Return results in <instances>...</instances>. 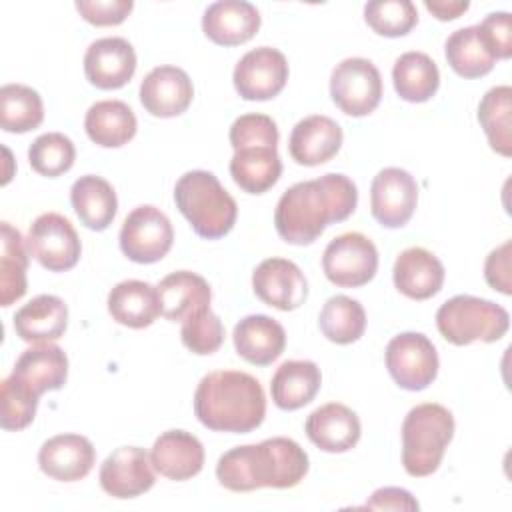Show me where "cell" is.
<instances>
[{
  "label": "cell",
  "instance_id": "obj_1",
  "mask_svg": "<svg viewBox=\"0 0 512 512\" xmlns=\"http://www.w3.org/2000/svg\"><path fill=\"white\" fill-rule=\"evenodd\" d=\"M358 204L356 184L344 174H324L290 186L274 210L278 236L296 246L312 244L328 224L346 220Z\"/></svg>",
  "mask_w": 512,
  "mask_h": 512
},
{
  "label": "cell",
  "instance_id": "obj_2",
  "mask_svg": "<svg viewBox=\"0 0 512 512\" xmlns=\"http://www.w3.org/2000/svg\"><path fill=\"white\" fill-rule=\"evenodd\" d=\"M308 472V454L292 438L276 436L224 452L216 464L218 482L232 492L294 488Z\"/></svg>",
  "mask_w": 512,
  "mask_h": 512
},
{
  "label": "cell",
  "instance_id": "obj_3",
  "mask_svg": "<svg viewBox=\"0 0 512 512\" xmlns=\"http://www.w3.org/2000/svg\"><path fill=\"white\" fill-rule=\"evenodd\" d=\"M194 414L214 432L248 434L266 416V396L254 376L240 370H216L198 382Z\"/></svg>",
  "mask_w": 512,
  "mask_h": 512
},
{
  "label": "cell",
  "instance_id": "obj_4",
  "mask_svg": "<svg viewBox=\"0 0 512 512\" xmlns=\"http://www.w3.org/2000/svg\"><path fill=\"white\" fill-rule=\"evenodd\" d=\"M230 176L248 194L268 192L282 174L278 156V128L266 114H242L230 126Z\"/></svg>",
  "mask_w": 512,
  "mask_h": 512
},
{
  "label": "cell",
  "instance_id": "obj_5",
  "mask_svg": "<svg viewBox=\"0 0 512 512\" xmlns=\"http://www.w3.org/2000/svg\"><path fill=\"white\" fill-rule=\"evenodd\" d=\"M174 202L200 238L218 240L236 224V200L208 170H190L180 176Z\"/></svg>",
  "mask_w": 512,
  "mask_h": 512
},
{
  "label": "cell",
  "instance_id": "obj_6",
  "mask_svg": "<svg viewBox=\"0 0 512 512\" xmlns=\"http://www.w3.org/2000/svg\"><path fill=\"white\" fill-rule=\"evenodd\" d=\"M454 436V416L442 404L414 406L402 422V464L414 476H430L438 470L444 450Z\"/></svg>",
  "mask_w": 512,
  "mask_h": 512
},
{
  "label": "cell",
  "instance_id": "obj_7",
  "mask_svg": "<svg viewBox=\"0 0 512 512\" xmlns=\"http://www.w3.org/2000/svg\"><path fill=\"white\" fill-rule=\"evenodd\" d=\"M438 332L456 346H466L476 340L496 342L510 328V316L492 300L458 294L446 300L436 312Z\"/></svg>",
  "mask_w": 512,
  "mask_h": 512
},
{
  "label": "cell",
  "instance_id": "obj_8",
  "mask_svg": "<svg viewBox=\"0 0 512 512\" xmlns=\"http://www.w3.org/2000/svg\"><path fill=\"white\" fill-rule=\"evenodd\" d=\"M326 278L340 288H358L368 284L378 270V250L374 242L360 232H344L330 240L322 254Z\"/></svg>",
  "mask_w": 512,
  "mask_h": 512
},
{
  "label": "cell",
  "instance_id": "obj_9",
  "mask_svg": "<svg viewBox=\"0 0 512 512\" xmlns=\"http://www.w3.org/2000/svg\"><path fill=\"white\" fill-rule=\"evenodd\" d=\"M172 242V224L156 206H138L122 222L120 250L132 262L154 264L170 252Z\"/></svg>",
  "mask_w": 512,
  "mask_h": 512
},
{
  "label": "cell",
  "instance_id": "obj_10",
  "mask_svg": "<svg viewBox=\"0 0 512 512\" xmlns=\"http://www.w3.org/2000/svg\"><path fill=\"white\" fill-rule=\"evenodd\" d=\"M386 368L392 380L404 390H424L438 374V352L428 336L402 332L386 346Z\"/></svg>",
  "mask_w": 512,
  "mask_h": 512
},
{
  "label": "cell",
  "instance_id": "obj_11",
  "mask_svg": "<svg viewBox=\"0 0 512 512\" xmlns=\"http://www.w3.org/2000/svg\"><path fill=\"white\" fill-rule=\"evenodd\" d=\"M330 96L348 116H366L382 98V76L366 58H346L332 70Z\"/></svg>",
  "mask_w": 512,
  "mask_h": 512
},
{
  "label": "cell",
  "instance_id": "obj_12",
  "mask_svg": "<svg viewBox=\"0 0 512 512\" xmlns=\"http://www.w3.org/2000/svg\"><path fill=\"white\" fill-rule=\"evenodd\" d=\"M26 246L38 264L50 272H66L74 268L82 252L74 226L58 212L40 214L30 224Z\"/></svg>",
  "mask_w": 512,
  "mask_h": 512
},
{
  "label": "cell",
  "instance_id": "obj_13",
  "mask_svg": "<svg viewBox=\"0 0 512 512\" xmlns=\"http://www.w3.org/2000/svg\"><path fill=\"white\" fill-rule=\"evenodd\" d=\"M418 204V184L402 168L380 170L370 186V210L384 228H402Z\"/></svg>",
  "mask_w": 512,
  "mask_h": 512
},
{
  "label": "cell",
  "instance_id": "obj_14",
  "mask_svg": "<svg viewBox=\"0 0 512 512\" xmlns=\"http://www.w3.org/2000/svg\"><path fill=\"white\" fill-rule=\"evenodd\" d=\"M232 80L236 92L244 100H270L286 86V56L270 46L254 48L238 60Z\"/></svg>",
  "mask_w": 512,
  "mask_h": 512
},
{
  "label": "cell",
  "instance_id": "obj_15",
  "mask_svg": "<svg viewBox=\"0 0 512 512\" xmlns=\"http://www.w3.org/2000/svg\"><path fill=\"white\" fill-rule=\"evenodd\" d=\"M98 480L112 498H136L156 482L150 456L138 446H120L108 454L100 466Z\"/></svg>",
  "mask_w": 512,
  "mask_h": 512
},
{
  "label": "cell",
  "instance_id": "obj_16",
  "mask_svg": "<svg viewBox=\"0 0 512 512\" xmlns=\"http://www.w3.org/2000/svg\"><path fill=\"white\" fill-rule=\"evenodd\" d=\"M252 290L264 304L288 312L304 304L308 282L292 260L266 258L252 272Z\"/></svg>",
  "mask_w": 512,
  "mask_h": 512
},
{
  "label": "cell",
  "instance_id": "obj_17",
  "mask_svg": "<svg viewBox=\"0 0 512 512\" xmlns=\"http://www.w3.org/2000/svg\"><path fill=\"white\" fill-rule=\"evenodd\" d=\"M136 72V52L124 38L110 36L92 42L84 54V74L100 90H116Z\"/></svg>",
  "mask_w": 512,
  "mask_h": 512
},
{
  "label": "cell",
  "instance_id": "obj_18",
  "mask_svg": "<svg viewBox=\"0 0 512 512\" xmlns=\"http://www.w3.org/2000/svg\"><path fill=\"white\" fill-rule=\"evenodd\" d=\"M192 98V80L178 66H156L140 84V102L156 118L180 116L188 110Z\"/></svg>",
  "mask_w": 512,
  "mask_h": 512
},
{
  "label": "cell",
  "instance_id": "obj_19",
  "mask_svg": "<svg viewBox=\"0 0 512 512\" xmlns=\"http://www.w3.org/2000/svg\"><path fill=\"white\" fill-rule=\"evenodd\" d=\"M96 450L86 436L58 434L48 438L38 452L40 470L58 482H76L88 476Z\"/></svg>",
  "mask_w": 512,
  "mask_h": 512
},
{
  "label": "cell",
  "instance_id": "obj_20",
  "mask_svg": "<svg viewBox=\"0 0 512 512\" xmlns=\"http://www.w3.org/2000/svg\"><path fill=\"white\" fill-rule=\"evenodd\" d=\"M342 128L324 114L302 118L290 132L288 152L296 164L318 166L332 160L342 146Z\"/></svg>",
  "mask_w": 512,
  "mask_h": 512
},
{
  "label": "cell",
  "instance_id": "obj_21",
  "mask_svg": "<svg viewBox=\"0 0 512 512\" xmlns=\"http://www.w3.org/2000/svg\"><path fill=\"white\" fill-rule=\"evenodd\" d=\"M304 430L314 446L332 454L348 452L358 444L362 434L356 412L340 402H330L310 412Z\"/></svg>",
  "mask_w": 512,
  "mask_h": 512
},
{
  "label": "cell",
  "instance_id": "obj_22",
  "mask_svg": "<svg viewBox=\"0 0 512 512\" xmlns=\"http://www.w3.org/2000/svg\"><path fill=\"white\" fill-rule=\"evenodd\" d=\"M38 398L48 390H60L68 378V358L64 350L52 342L26 348L10 374Z\"/></svg>",
  "mask_w": 512,
  "mask_h": 512
},
{
  "label": "cell",
  "instance_id": "obj_23",
  "mask_svg": "<svg viewBox=\"0 0 512 512\" xmlns=\"http://www.w3.org/2000/svg\"><path fill=\"white\" fill-rule=\"evenodd\" d=\"M150 462L164 478L176 482L190 480L204 466V448L194 434L186 430H168L154 440Z\"/></svg>",
  "mask_w": 512,
  "mask_h": 512
},
{
  "label": "cell",
  "instance_id": "obj_24",
  "mask_svg": "<svg viewBox=\"0 0 512 512\" xmlns=\"http://www.w3.org/2000/svg\"><path fill=\"white\" fill-rule=\"evenodd\" d=\"M260 12L244 0H220L206 8L202 16L204 34L220 46H238L256 36Z\"/></svg>",
  "mask_w": 512,
  "mask_h": 512
},
{
  "label": "cell",
  "instance_id": "obj_25",
  "mask_svg": "<svg viewBox=\"0 0 512 512\" xmlns=\"http://www.w3.org/2000/svg\"><path fill=\"white\" fill-rule=\"evenodd\" d=\"M392 278L400 294L412 300H428L444 284V266L430 250L412 246L398 254Z\"/></svg>",
  "mask_w": 512,
  "mask_h": 512
},
{
  "label": "cell",
  "instance_id": "obj_26",
  "mask_svg": "<svg viewBox=\"0 0 512 512\" xmlns=\"http://www.w3.org/2000/svg\"><path fill=\"white\" fill-rule=\"evenodd\" d=\"M232 340L240 358L256 366H268L284 352L286 332L274 318L250 314L234 326Z\"/></svg>",
  "mask_w": 512,
  "mask_h": 512
},
{
  "label": "cell",
  "instance_id": "obj_27",
  "mask_svg": "<svg viewBox=\"0 0 512 512\" xmlns=\"http://www.w3.org/2000/svg\"><path fill=\"white\" fill-rule=\"evenodd\" d=\"M68 326V306L54 294H40L14 314L16 334L30 344L54 342Z\"/></svg>",
  "mask_w": 512,
  "mask_h": 512
},
{
  "label": "cell",
  "instance_id": "obj_28",
  "mask_svg": "<svg viewBox=\"0 0 512 512\" xmlns=\"http://www.w3.org/2000/svg\"><path fill=\"white\" fill-rule=\"evenodd\" d=\"M108 312L122 326L146 328L162 314L158 288L142 280L118 282L108 294Z\"/></svg>",
  "mask_w": 512,
  "mask_h": 512
},
{
  "label": "cell",
  "instance_id": "obj_29",
  "mask_svg": "<svg viewBox=\"0 0 512 512\" xmlns=\"http://www.w3.org/2000/svg\"><path fill=\"white\" fill-rule=\"evenodd\" d=\"M322 384L320 368L312 360L282 362L270 382V394L280 410H298L314 400Z\"/></svg>",
  "mask_w": 512,
  "mask_h": 512
},
{
  "label": "cell",
  "instance_id": "obj_30",
  "mask_svg": "<svg viewBox=\"0 0 512 512\" xmlns=\"http://www.w3.org/2000/svg\"><path fill=\"white\" fill-rule=\"evenodd\" d=\"M156 288L160 296L162 316L170 322H184L196 310L210 306L212 292L208 282L190 270H178L168 274L160 280Z\"/></svg>",
  "mask_w": 512,
  "mask_h": 512
},
{
  "label": "cell",
  "instance_id": "obj_31",
  "mask_svg": "<svg viewBox=\"0 0 512 512\" xmlns=\"http://www.w3.org/2000/svg\"><path fill=\"white\" fill-rule=\"evenodd\" d=\"M70 202L80 222L96 232L106 230L118 210V198L108 180L102 176H80L70 188Z\"/></svg>",
  "mask_w": 512,
  "mask_h": 512
},
{
  "label": "cell",
  "instance_id": "obj_32",
  "mask_svg": "<svg viewBox=\"0 0 512 512\" xmlns=\"http://www.w3.org/2000/svg\"><path fill=\"white\" fill-rule=\"evenodd\" d=\"M84 128L94 144L102 148H120L134 138L138 122L126 102L100 100L88 108Z\"/></svg>",
  "mask_w": 512,
  "mask_h": 512
},
{
  "label": "cell",
  "instance_id": "obj_33",
  "mask_svg": "<svg viewBox=\"0 0 512 512\" xmlns=\"http://www.w3.org/2000/svg\"><path fill=\"white\" fill-rule=\"evenodd\" d=\"M392 82L398 96L406 102H426L440 86L436 62L424 52H404L392 68Z\"/></svg>",
  "mask_w": 512,
  "mask_h": 512
},
{
  "label": "cell",
  "instance_id": "obj_34",
  "mask_svg": "<svg viewBox=\"0 0 512 512\" xmlns=\"http://www.w3.org/2000/svg\"><path fill=\"white\" fill-rule=\"evenodd\" d=\"M0 304L8 308L26 294V270H28V246L22 234L10 224H0Z\"/></svg>",
  "mask_w": 512,
  "mask_h": 512
},
{
  "label": "cell",
  "instance_id": "obj_35",
  "mask_svg": "<svg viewBox=\"0 0 512 512\" xmlns=\"http://www.w3.org/2000/svg\"><path fill=\"white\" fill-rule=\"evenodd\" d=\"M444 52L450 68L462 78L486 76L496 62L478 24L454 30L446 40Z\"/></svg>",
  "mask_w": 512,
  "mask_h": 512
},
{
  "label": "cell",
  "instance_id": "obj_36",
  "mask_svg": "<svg viewBox=\"0 0 512 512\" xmlns=\"http://www.w3.org/2000/svg\"><path fill=\"white\" fill-rule=\"evenodd\" d=\"M512 88L494 86L490 88L478 104V122L484 128L488 144L494 152L502 156H512Z\"/></svg>",
  "mask_w": 512,
  "mask_h": 512
},
{
  "label": "cell",
  "instance_id": "obj_37",
  "mask_svg": "<svg viewBox=\"0 0 512 512\" xmlns=\"http://www.w3.org/2000/svg\"><path fill=\"white\" fill-rule=\"evenodd\" d=\"M44 120V104L36 90L24 84H4L0 88V126L6 132L24 134Z\"/></svg>",
  "mask_w": 512,
  "mask_h": 512
},
{
  "label": "cell",
  "instance_id": "obj_38",
  "mask_svg": "<svg viewBox=\"0 0 512 512\" xmlns=\"http://www.w3.org/2000/svg\"><path fill=\"white\" fill-rule=\"evenodd\" d=\"M318 326L334 344H352L366 330V312L362 304L350 296L338 294L326 300L320 310Z\"/></svg>",
  "mask_w": 512,
  "mask_h": 512
},
{
  "label": "cell",
  "instance_id": "obj_39",
  "mask_svg": "<svg viewBox=\"0 0 512 512\" xmlns=\"http://www.w3.org/2000/svg\"><path fill=\"white\" fill-rule=\"evenodd\" d=\"M76 148L62 132H48L38 136L28 148V162L34 172L56 178L68 172L74 164Z\"/></svg>",
  "mask_w": 512,
  "mask_h": 512
},
{
  "label": "cell",
  "instance_id": "obj_40",
  "mask_svg": "<svg viewBox=\"0 0 512 512\" xmlns=\"http://www.w3.org/2000/svg\"><path fill=\"white\" fill-rule=\"evenodd\" d=\"M364 20L376 34L398 38L416 26L418 12L410 0H374L364 6Z\"/></svg>",
  "mask_w": 512,
  "mask_h": 512
},
{
  "label": "cell",
  "instance_id": "obj_41",
  "mask_svg": "<svg viewBox=\"0 0 512 512\" xmlns=\"http://www.w3.org/2000/svg\"><path fill=\"white\" fill-rule=\"evenodd\" d=\"M180 338L190 352L198 356H208L222 346L224 326L220 318L210 310V306H204L182 322Z\"/></svg>",
  "mask_w": 512,
  "mask_h": 512
},
{
  "label": "cell",
  "instance_id": "obj_42",
  "mask_svg": "<svg viewBox=\"0 0 512 512\" xmlns=\"http://www.w3.org/2000/svg\"><path fill=\"white\" fill-rule=\"evenodd\" d=\"M0 404H2V416H0L2 428L16 432L26 428L34 420L36 408H38V396L32 394L18 380L8 376L2 380Z\"/></svg>",
  "mask_w": 512,
  "mask_h": 512
},
{
  "label": "cell",
  "instance_id": "obj_43",
  "mask_svg": "<svg viewBox=\"0 0 512 512\" xmlns=\"http://www.w3.org/2000/svg\"><path fill=\"white\" fill-rule=\"evenodd\" d=\"M132 0H76L80 16L94 26H116L132 12Z\"/></svg>",
  "mask_w": 512,
  "mask_h": 512
},
{
  "label": "cell",
  "instance_id": "obj_44",
  "mask_svg": "<svg viewBox=\"0 0 512 512\" xmlns=\"http://www.w3.org/2000/svg\"><path fill=\"white\" fill-rule=\"evenodd\" d=\"M478 28L496 60H506L512 56V20L508 12L488 14Z\"/></svg>",
  "mask_w": 512,
  "mask_h": 512
},
{
  "label": "cell",
  "instance_id": "obj_45",
  "mask_svg": "<svg viewBox=\"0 0 512 512\" xmlns=\"http://www.w3.org/2000/svg\"><path fill=\"white\" fill-rule=\"evenodd\" d=\"M510 258H512V242L506 240L502 246L492 250L484 262V278H486L488 286L506 296L512 294Z\"/></svg>",
  "mask_w": 512,
  "mask_h": 512
},
{
  "label": "cell",
  "instance_id": "obj_46",
  "mask_svg": "<svg viewBox=\"0 0 512 512\" xmlns=\"http://www.w3.org/2000/svg\"><path fill=\"white\" fill-rule=\"evenodd\" d=\"M366 508L372 510H418L420 504L414 500V496L404 488H378L370 500L366 502Z\"/></svg>",
  "mask_w": 512,
  "mask_h": 512
},
{
  "label": "cell",
  "instance_id": "obj_47",
  "mask_svg": "<svg viewBox=\"0 0 512 512\" xmlns=\"http://www.w3.org/2000/svg\"><path fill=\"white\" fill-rule=\"evenodd\" d=\"M424 6H426V10L428 12H432L438 20H454V18H458L460 14H464L466 10H468V6H470V2L468 0H426L424 2Z\"/></svg>",
  "mask_w": 512,
  "mask_h": 512
}]
</instances>
